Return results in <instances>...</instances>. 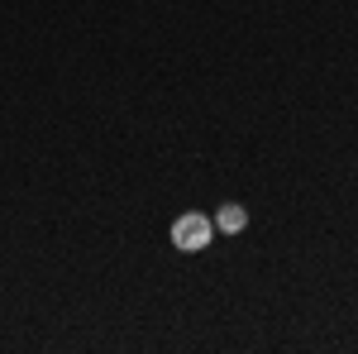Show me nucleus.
I'll return each instance as SVG.
<instances>
[{
	"instance_id": "1",
	"label": "nucleus",
	"mask_w": 358,
	"mask_h": 354,
	"mask_svg": "<svg viewBox=\"0 0 358 354\" xmlns=\"http://www.w3.org/2000/svg\"><path fill=\"white\" fill-rule=\"evenodd\" d=\"M210 235H215V220H210V216H196V211H187V216L172 220V245L187 249V254L206 249V245H210Z\"/></svg>"
},
{
	"instance_id": "2",
	"label": "nucleus",
	"mask_w": 358,
	"mask_h": 354,
	"mask_svg": "<svg viewBox=\"0 0 358 354\" xmlns=\"http://www.w3.org/2000/svg\"><path fill=\"white\" fill-rule=\"evenodd\" d=\"M244 225H248V211H244V206H234V201L215 211V230H224V235H239Z\"/></svg>"
}]
</instances>
